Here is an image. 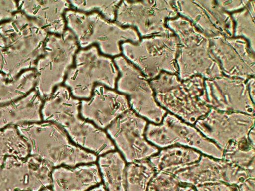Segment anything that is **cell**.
Returning <instances> with one entry per match:
<instances>
[{
    "instance_id": "obj_34",
    "label": "cell",
    "mask_w": 255,
    "mask_h": 191,
    "mask_svg": "<svg viewBox=\"0 0 255 191\" xmlns=\"http://www.w3.org/2000/svg\"><path fill=\"white\" fill-rule=\"evenodd\" d=\"M197 191H240L237 186L219 182L194 187Z\"/></svg>"
},
{
    "instance_id": "obj_41",
    "label": "cell",
    "mask_w": 255,
    "mask_h": 191,
    "mask_svg": "<svg viewBox=\"0 0 255 191\" xmlns=\"http://www.w3.org/2000/svg\"><path fill=\"white\" fill-rule=\"evenodd\" d=\"M2 48L0 47V73L2 72L3 67V58L1 53Z\"/></svg>"
},
{
    "instance_id": "obj_26",
    "label": "cell",
    "mask_w": 255,
    "mask_h": 191,
    "mask_svg": "<svg viewBox=\"0 0 255 191\" xmlns=\"http://www.w3.org/2000/svg\"><path fill=\"white\" fill-rule=\"evenodd\" d=\"M99 166L105 187L108 191H127L126 164L118 152H111L99 157Z\"/></svg>"
},
{
    "instance_id": "obj_16",
    "label": "cell",
    "mask_w": 255,
    "mask_h": 191,
    "mask_svg": "<svg viewBox=\"0 0 255 191\" xmlns=\"http://www.w3.org/2000/svg\"><path fill=\"white\" fill-rule=\"evenodd\" d=\"M204 83V96L209 107L220 111L255 115V102L251 98L246 80L222 75L205 79Z\"/></svg>"
},
{
    "instance_id": "obj_31",
    "label": "cell",
    "mask_w": 255,
    "mask_h": 191,
    "mask_svg": "<svg viewBox=\"0 0 255 191\" xmlns=\"http://www.w3.org/2000/svg\"><path fill=\"white\" fill-rule=\"evenodd\" d=\"M121 1L120 0H69L72 9L84 13L96 12L111 21H115L116 11Z\"/></svg>"
},
{
    "instance_id": "obj_37",
    "label": "cell",
    "mask_w": 255,
    "mask_h": 191,
    "mask_svg": "<svg viewBox=\"0 0 255 191\" xmlns=\"http://www.w3.org/2000/svg\"><path fill=\"white\" fill-rule=\"evenodd\" d=\"M249 92L253 101L255 102V76L252 77L246 80Z\"/></svg>"
},
{
    "instance_id": "obj_14",
    "label": "cell",
    "mask_w": 255,
    "mask_h": 191,
    "mask_svg": "<svg viewBox=\"0 0 255 191\" xmlns=\"http://www.w3.org/2000/svg\"><path fill=\"white\" fill-rule=\"evenodd\" d=\"M147 121L130 109L117 118L107 129L128 162L147 159L159 149L145 136Z\"/></svg>"
},
{
    "instance_id": "obj_24",
    "label": "cell",
    "mask_w": 255,
    "mask_h": 191,
    "mask_svg": "<svg viewBox=\"0 0 255 191\" xmlns=\"http://www.w3.org/2000/svg\"><path fill=\"white\" fill-rule=\"evenodd\" d=\"M201 153L189 147L173 145L163 148L149 158L156 172L162 171L175 175L198 161Z\"/></svg>"
},
{
    "instance_id": "obj_33",
    "label": "cell",
    "mask_w": 255,
    "mask_h": 191,
    "mask_svg": "<svg viewBox=\"0 0 255 191\" xmlns=\"http://www.w3.org/2000/svg\"><path fill=\"white\" fill-rule=\"evenodd\" d=\"M18 11L17 1L0 0V22L9 20Z\"/></svg>"
},
{
    "instance_id": "obj_10",
    "label": "cell",
    "mask_w": 255,
    "mask_h": 191,
    "mask_svg": "<svg viewBox=\"0 0 255 191\" xmlns=\"http://www.w3.org/2000/svg\"><path fill=\"white\" fill-rule=\"evenodd\" d=\"M179 15L174 0H121L115 22L136 29L140 38L172 35L167 21Z\"/></svg>"
},
{
    "instance_id": "obj_1",
    "label": "cell",
    "mask_w": 255,
    "mask_h": 191,
    "mask_svg": "<svg viewBox=\"0 0 255 191\" xmlns=\"http://www.w3.org/2000/svg\"><path fill=\"white\" fill-rule=\"evenodd\" d=\"M0 35L4 41L1 49L2 72L10 79L34 69L37 61L44 54L48 33L35 20L19 10L11 19L0 23Z\"/></svg>"
},
{
    "instance_id": "obj_32",
    "label": "cell",
    "mask_w": 255,
    "mask_h": 191,
    "mask_svg": "<svg viewBox=\"0 0 255 191\" xmlns=\"http://www.w3.org/2000/svg\"><path fill=\"white\" fill-rule=\"evenodd\" d=\"M182 185L174 175L159 171L156 172L147 191H180Z\"/></svg>"
},
{
    "instance_id": "obj_23",
    "label": "cell",
    "mask_w": 255,
    "mask_h": 191,
    "mask_svg": "<svg viewBox=\"0 0 255 191\" xmlns=\"http://www.w3.org/2000/svg\"><path fill=\"white\" fill-rule=\"evenodd\" d=\"M43 100L34 89L23 98L0 106V129L10 126L42 121Z\"/></svg>"
},
{
    "instance_id": "obj_40",
    "label": "cell",
    "mask_w": 255,
    "mask_h": 191,
    "mask_svg": "<svg viewBox=\"0 0 255 191\" xmlns=\"http://www.w3.org/2000/svg\"><path fill=\"white\" fill-rule=\"evenodd\" d=\"M89 191H107V190L105 186L103 184H101L99 186L91 189Z\"/></svg>"
},
{
    "instance_id": "obj_36",
    "label": "cell",
    "mask_w": 255,
    "mask_h": 191,
    "mask_svg": "<svg viewBox=\"0 0 255 191\" xmlns=\"http://www.w3.org/2000/svg\"><path fill=\"white\" fill-rule=\"evenodd\" d=\"M255 178H248L245 180L238 187L240 191H255Z\"/></svg>"
},
{
    "instance_id": "obj_12",
    "label": "cell",
    "mask_w": 255,
    "mask_h": 191,
    "mask_svg": "<svg viewBox=\"0 0 255 191\" xmlns=\"http://www.w3.org/2000/svg\"><path fill=\"white\" fill-rule=\"evenodd\" d=\"M146 140L156 147L165 148L180 145L192 148L203 155L222 159L223 151L197 128L167 112L162 122L149 123L145 132Z\"/></svg>"
},
{
    "instance_id": "obj_15",
    "label": "cell",
    "mask_w": 255,
    "mask_h": 191,
    "mask_svg": "<svg viewBox=\"0 0 255 191\" xmlns=\"http://www.w3.org/2000/svg\"><path fill=\"white\" fill-rule=\"evenodd\" d=\"M194 125L205 137L223 151L230 142H240L248 140V134L255 126V115L238 112L220 111L211 108Z\"/></svg>"
},
{
    "instance_id": "obj_13",
    "label": "cell",
    "mask_w": 255,
    "mask_h": 191,
    "mask_svg": "<svg viewBox=\"0 0 255 191\" xmlns=\"http://www.w3.org/2000/svg\"><path fill=\"white\" fill-rule=\"evenodd\" d=\"M53 169L34 156H7L0 166V191H40L49 188Z\"/></svg>"
},
{
    "instance_id": "obj_39",
    "label": "cell",
    "mask_w": 255,
    "mask_h": 191,
    "mask_svg": "<svg viewBox=\"0 0 255 191\" xmlns=\"http://www.w3.org/2000/svg\"><path fill=\"white\" fill-rule=\"evenodd\" d=\"M180 191H197L194 187L183 184Z\"/></svg>"
},
{
    "instance_id": "obj_18",
    "label": "cell",
    "mask_w": 255,
    "mask_h": 191,
    "mask_svg": "<svg viewBox=\"0 0 255 191\" xmlns=\"http://www.w3.org/2000/svg\"><path fill=\"white\" fill-rule=\"evenodd\" d=\"M174 4L179 15L209 38L220 35L233 37L231 14L223 10L216 0H174Z\"/></svg>"
},
{
    "instance_id": "obj_21",
    "label": "cell",
    "mask_w": 255,
    "mask_h": 191,
    "mask_svg": "<svg viewBox=\"0 0 255 191\" xmlns=\"http://www.w3.org/2000/svg\"><path fill=\"white\" fill-rule=\"evenodd\" d=\"M18 10L35 20L48 34L60 35L66 30L64 16L71 9L69 0L18 1Z\"/></svg>"
},
{
    "instance_id": "obj_28",
    "label": "cell",
    "mask_w": 255,
    "mask_h": 191,
    "mask_svg": "<svg viewBox=\"0 0 255 191\" xmlns=\"http://www.w3.org/2000/svg\"><path fill=\"white\" fill-rule=\"evenodd\" d=\"M30 155L29 146L16 126L0 129V166L7 156L26 158Z\"/></svg>"
},
{
    "instance_id": "obj_27",
    "label": "cell",
    "mask_w": 255,
    "mask_h": 191,
    "mask_svg": "<svg viewBox=\"0 0 255 191\" xmlns=\"http://www.w3.org/2000/svg\"><path fill=\"white\" fill-rule=\"evenodd\" d=\"M222 159L247 171L250 178H255V147L248 140L228 143L223 150Z\"/></svg>"
},
{
    "instance_id": "obj_38",
    "label": "cell",
    "mask_w": 255,
    "mask_h": 191,
    "mask_svg": "<svg viewBox=\"0 0 255 191\" xmlns=\"http://www.w3.org/2000/svg\"><path fill=\"white\" fill-rule=\"evenodd\" d=\"M247 139L249 143L253 147H255V126L249 131Z\"/></svg>"
},
{
    "instance_id": "obj_42",
    "label": "cell",
    "mask_w": 255,
    "mask_h": 191,
    "mask_svg": "<svg viewBox=\"0 0 255 191\" xmlns=\"http://www.w3.org/2000/svg\"><path fill=\"white\" fill-rule=\"evenodd\" d=\"M4 46V41L1 36L0 35V47L3 48Z\"/></svg>"
},
{
    "instance_id": "obj_29",
    "label": "cell",
    "mask_w": 255,
    "mask_h": 191,
    "mask_svg": "<svg viewBox=\"0 0 255 191\" xmlns=\"http://www.w3.org/2000/svg\"><path fill=\"white\" fill-rule=\"evenodd\" d=\"M127 191H147L156 171L147 159L131 162L126 168Z\"/></svg>"
},
{
    "instance_id": "obj_7",
    "label": "cell",
    "mask_w": 255,
    "mask_h": 191,
    "mask_svg": "<svg viewBox=\"0 0 255 191\" xmlns=\"http://www.w3.org/2000/svg\"><path fill=\"white\" fill-rule=\"evenodd\" d=\"M119 76L113 58L102 54L96 45H92L78 50L64 85L75 98L88 99L97 85L115 89Z\"/></svg>"
},
{
    "instance_id": "obj_2",
    "label": "cell",
    "mask_w": 255,
    "mask_h": 191,
    "mask_svg": "<svg viewBox=\"0 0 255 191\" xmlns=\"http://www.w3.org/2000/svg\"><path fill=\"white\" fill-rule=\"evenodd\" d=\"M80 101L73 96L66 86H58L43 100L41 110L42 121L60 126L76 144L96 154L115 150L114 144L105 132L79 118Z\"/></svg>"
},
{
    "instance_id": "obj_5",
    "label": "cell",
    "mask_w": 255,
    "mask_h": 191,
    "mask_svg": "<svg viewBox=\"0 0 255 191\" xmlns=\"http://www.w3.org/2000/svg\"><path fill=\"white\" fill-rule=\"evenodd\" d=\"M166 25L179 40L176 63L177 75L180 80L195 76L212 79L223 75L211 52L209 37L180 15L168 20Z\"/></svg>"
},
{
    "instance_id": "obj_8",
    "label": "cell",
    "mask_w": 255,
    "mask_h": 191,
    "mask_svg": "<svg viewBox=\"0 0 255 191\" xmlns=\"http://www.w3.org/2000/svg\"><path fill=\"white\" fill-rule=\"evenodd\" d=\"M79 47L73 33L66 29L58 35L48 34L44 46V54L36 63L35 90L44 100L55 89L62 85Z\"/></svg>"
},
{
    "instance_id": "obj_9",
    "label": "cell",
    "mask_w": 255,
    "mask_h": 191,
    "mask_svg": "<svg viewBox=\"0 0 255 191\" xmlns=\"http://www.w3.org/2000/svg\"><path fill=\"white\" fill-rule=\"evenodd\" d=\"M121 47L122 55L149 81L162 72L177 73L179 40L174 34L141 38L137 43L126 41Z\"/></svg>"
},
{
    "instance_id": "obj_19",
    "label": "cell",
    "mask_w": 255,
    "mask_h": 191,
    "mask_svg": "<svg viewBox=\"0 0 255 191\" xmlns=\"http://www.w3.org/2000/svg\"><path fill=\"white\" fill-rule=\"evenodd\" d=\"M174 175L182 184L193 187L219 182L238 186L250 178L247 171L237 166L205 155Z\"/></svg>"
},
{
    "instance_id": "obj_30",
    "label": "cell",
    "mask_w": 255,
    "mask_h": 191,
    "mask_svg": "<svg viewBox=\"0 0 255 191\" xmlns=\"http://www.w3.org/2000/svg\"><path fill=\"white\" fill-rule=\"evenodd\" d=\"M255 0H250L243 9L231 14L233 20L234 37L246 39L252 51H255Z\"/></svg>"
},
{
    "instance_id": "obj_11",
    "label": "cell",
    "mask_w": 255,
    "mask_h": 191,
    "mask_svg": "<svg viewBox=\"0 0 255 191\" xmlns=\"http://www.w3.org/2000/svg\"><path fill=\"white\" fill-rule=\"evenodd\" d=\"M113 60L119 72L117 91L128 96L130 108L138 115L152 123H161L167 111L156 101L149 80L122 55Z\"/></svg>"
},
{
    "instance_id": "obj_6",
    "label": "cell",
    "mask_w": 255,
    "mask_h": 191,
    "mask_svg": "<svg viewBox=\"0 0 255 191\" xmlns=\"http://www.w3.org/2000/svg\"><path fill=\"white\" fill-rule=\"evenodd\" d=\"M27 142L30 155L50 164L53 168L62 164L74 167L92 163L97 156L72 144L57 124L48 121L23 124L16 126Z\"/></svg>"
},
{
    "instance_id": "obj_4",
    "label": "cell",
    "mask_w": 255,
    "mask_h": 191,
    "mask_svg": "<svg viewBox=\"0 0 255 191\" xmlns=\"http://www.w3.org/2000/svg\"><path fill=\"white\" fill-rule=\"evenodd\" d=\"M204 80L200 76L181 80L177 74L162 72L149 81L160 106L184 122L194 125L211 108L204 96Z\"/></svg>"
},
{
    "instance_id": "obj_35",
    "label": "cell",
    "mask_w": 255,
    "mask_h": 191,
    "mask_svg": "<svg viewBox=\"0 0 255 191\" xmlns=\"http://www.w3.org/2000/svg\"><path fill=\"white\" fill-rule=\"evenodd\" d=\"M218 5L226 12L230 13L238 11L246 7L249 0H216Z\"/></svg>"
},
{
    "instance_id": "obj_25",
    "label": "cell",
    "mask_w": 255,
    "mask_h": 191,
    "mask_svg": "<svg viewBox=\"0 0 255 191\" xmlns=\"http://www.w3.org/2000/svg\"><path fill=\"white\" fill-rule=\"evenodd\" d=\"M36 83L35 69L21 72L10 79L2 72L0 73V106L16 101L35 89Z\"/></svg>"
},
{
    "instance_id": "obj_20",
    "label": "cell",
    "mask_w": 255,
    "mask_h": 191,
    "mask_svg": "<svg viewBox=\"0 0 255 191\" xmlns=\"http://www.w3.org/2000/svg\"><path fill=\"white\" fill-rule=\"evenodd\" d=\"M131 109L128 97L118 91L97 85L91 96L80 101V114L98 127L105 128Z\"/></svg>"
},
{
    "instance_id": "obj_3",
    "label": "cell",
    "mask_w": 255,
    "mask_h": 191,
    "mask_svg": "<svg viewBox=\"0 0 255 191\" xmlns=\"http://www.w3.org/2000/svg\"><path fill=\"white\" fill-rule=\"evenodd\" d=\"M64 16L66 28L75 36L80 49L96 45L102 54L114 58L122 55V43H137L141 38L133 27L109 21L96 12L84 13L71 8Z\"/></svg>"
},
{
    "instance_id": "obj_22",
    "label": "cell",
    "mask_w": 255,
    "mask_h": 191,
    "mask_svg": "<svg viewBox=\"0 0 255 191\" xmlns=\"http://www.w3.org/2000/svg\"><path fill=\"white\" fill-rule=\"evenodd\" d=\"M52 191H86L102 181L96 164L75 168L60 167L51 172Z\"/></svg>"
},
{
    "instance_id": "obj_43",
    "label": "cell",
    "mask_w": 255,
    "mask_h": 191,
    "mask_svg": "<svg viewBox=\"0 0 255 191\" xmlns=\"http://www.w3.org/2000/svg\"><path fill=\"white\" fill-rule=\"evenodd\" d=\"M52 191V190L51 189L49 188H44L43 189H42L41 191Z\"/></svg>"
},
{
    "instance_id": "obj_17",
    "label": "cell",
    "mask_w": 255,
    "mask_h": 191,
    "mask_svg": "<svg viewBox=\"0 0 255 191\" xmlns=\"http://www.w3.org/2000/svg\"><path fill=\"white\" fill-rule=\"evenodd\" d=\"M210 50L223 75L247 80L255 75V53L242 37L220 35L210 38Z\"/></svg>"
}]
</instances>
